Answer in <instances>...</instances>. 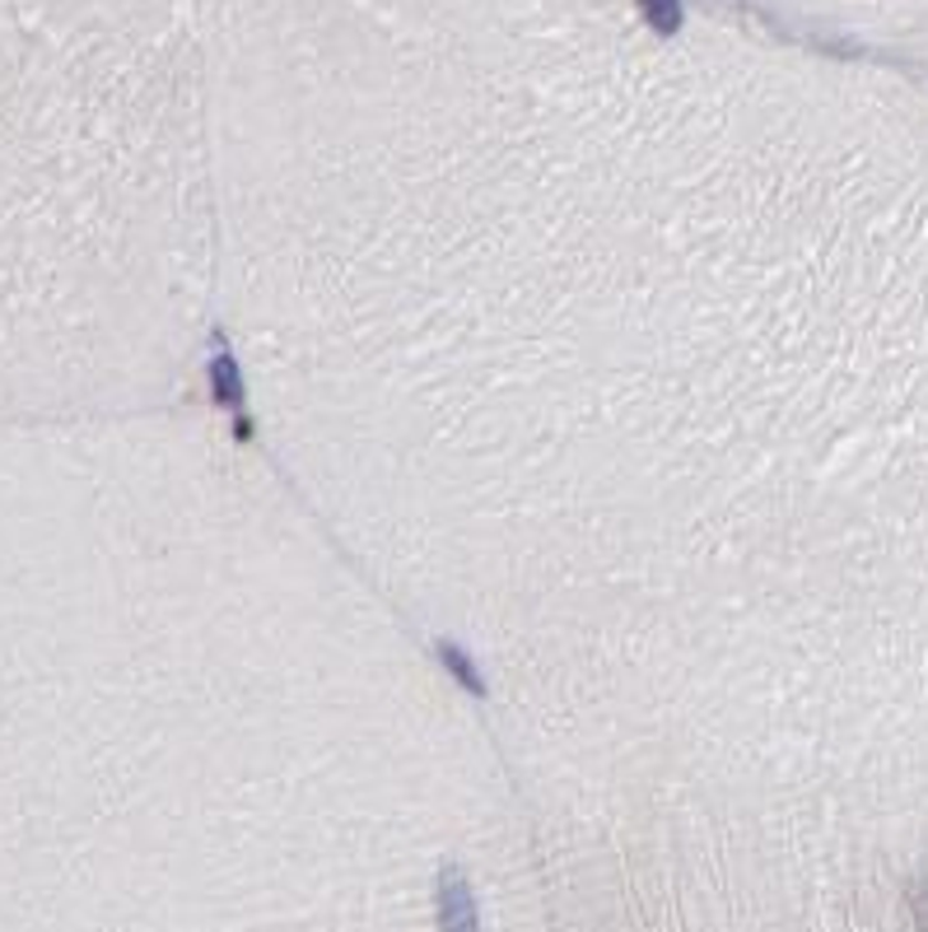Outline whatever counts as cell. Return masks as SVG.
Instances as JSON below:
<instances>
[{"label": "cell", "mask_w": 928, "mask_h": 932, "mask_svg": "<svg viewBox=\"0 0 928 932\" xmlns=\"http://www.w3.org/2000/svg\"><path fill=\"white\" fill-rule=\"evenodd\" d=\"M439 928H444V932H481L472 881L462 877L453 862L439 872Z\"/></svg>", "instance_id": "6da1fadb"}, {"label": "cell", "mask_w": 928, "mask_h": 932, "mask_svg": "<svg viewBox=\"0 0 928 932\" xmlns=\"http://www.w3.org/2000/svg\"><path fill=\"white\" fill-rule=\"evenodd\" d=\"M210 396L220 401V406H229L234 415H243V378H239V364H234V354L220 350L215 359H210Z\"/></svg>", "instance_id": "7a4b0ae2"}, {"label": "cell", "mask_w": 928, "mask_h": 932, "mask_svg": "<svg viewBox=\"0 0 928 932\" xmlns=\"http://www.w3.org/2000/svg\"><path fill=\"white\" fill-rule=\"evenodd\" d=\"M439 658H444V667L457 676L462 686H467L472 695H485V681H481V671H476V663H467L462 658V648L457 644H439Z\"/></svg>", "instance_id": "3957f363"}, {"label": "cell", "mask_w": 928, "mask_h": 932, "mask_svg": "<svg viewBox=\"0 0 928 932\" xmlns=\"http://www.w3.org/2000/svg\"><path fill=\"white\" fill-rule=\"evenodd\" d=\"M648 24H658L663 33H672L682 24V10L677 6H648Z\"/></svg>", "instance_id": "277c9868"}]
</instances>
